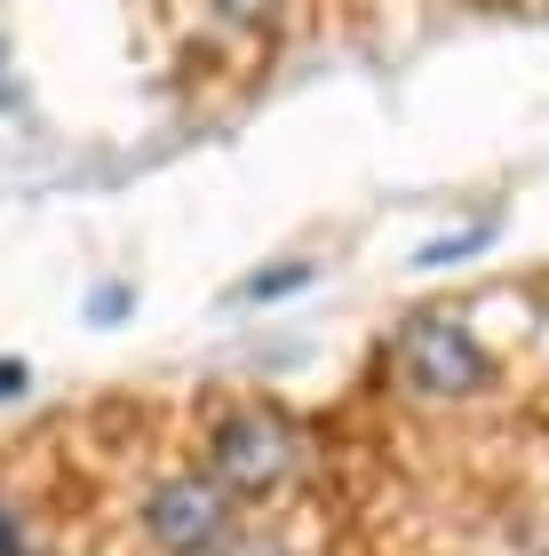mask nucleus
Here are the masks:
<instances>
[{
  "label": "nucleus",
  "instance_id": "obj_1",
  "mask_svg": "<svg viewBox=\"0 0 549 556\" xmlns=\"http://www.w3.org/2000/svg\"><path fill=\"white\" fill-rule=\"evenodd\" d=\"M199 469L255 517V509H279V501L303 485L311 445H303V429H295V414L263 406V397H239V406H215L208 429H199Z\"/></svg>",
  "mask_w": 549,
  "mask_h": 556
},
{
  "label": "nucleus",
  "instance_id": "obj_3",
  "mask_svg": "<svg viewBox=\"0 0 549 556\" xmlns=\"http://www.w3.org/2000/svg\"><path fill=\"white\" fill-rule=\"evenodd\" d=\"M136 525H144V541H152V556H223L239 541L247 509L191 462V469H160L152 485L136 493Z\"/></svg>",
  "mask_w": 549,
  "mask_h": 556
},
{
  "label": "nucleus",
  "instance_id": "obj_9",
  "mask_svg": "<svg viewBox=\"0 0 549 556\" xmlns=\"http://www.w3.org/2000/svg\"><path fill=\"white\" fill-rule=\"evenodd\" d=\"M16 390H24V366H16V358H0V397H16Z\"/></svg>",
  "mask_w": 549,
  "mask_h": 556
},
{
  "label": "nucleus",
  "instance_id": "obj_4",
  "mask_svg": "<svg viewBox=\"0 0 549 556\" xmlns=\"http://www.w3.org/2000/svg\"><path fill=\"white\" fill-rule=\"evenodd\" d=\"M295 287H311V263H303V255H287V263H263V270L239 287V302H279V294H295Z\"/></svg>",
  "mask_w": 549,
  "mask_h": 556
},
{
  "label": "nucleus",
  "instance_id": "obj_8",
  "mask_svg": "<svg viewBox=\"0 0 549 556\" xmlns=\"http://www.w3.org/2000/svg\"><path fill=\"white\" fill-rule=\"evenodd\" d=\"M223 556H295V548H287L279 533H263V525H255V517H247V525H239V541H232V548H223Z\"/></svg>",
  "mask_w": 549,
  "mask_h": 556
},
{
  "label": "nucleus",
  "instance_id": "obj_2",
  "mask_svg": "<svg viewBox=\"0 0 549 556\" xmlns=\"http://www.w3.org/2000/svg\"><path fill=\"white\" fill-rule=\"evenodd\" d=\"M390 374L422 406H470V397H486L502 382V358H494L454 311H414L390 334Z\"/></svg>",
  "mask_w": 549,
  "mask_h": 556
},
{
  "label": "nucleus",
  "instance_id": "obj_7",
  "mask_svg": "<svg viewBox=\"0 0 549 556\" xmlns=\"http://www.w3.org/2000/svg\"><path fill=\"white\" fill-rule=\"evenodd\" d=\"M279 9H287V0H215V16H232L239 33H255V24H271Z\"/></svg>",
  "mask_w": 549,
  "mask_h": 556
},
{
  "label": "nucleus",
  "instance_id": "obj_10",
  "mask_svg": "<svg viewBox=\"0 0 549 556\" xmlns=\"http://www.w3.org/2000/svg\"><path fill=\"white\" fill-rule=\"evenodd\" d=\"M0 104H9V72H0Z\"/></svg>",
  "mask_w": 549,
  "mask_h": 556
},
{
  "label": "nucleus",
  "instance_id": "obj_6",
  "mask_svg": "<svg viewBox=\"0 0 549 556\" xmlns=\"http://www.w3.org/2000/svg\"><path fill=\"white\" fill-rule=\"evenodd\" d=\"M0 556H40V541L24 533V517H16V501H9V485H0Z\"/></svg>",
  "mask_w": 549,
  "mask_h": 556
},
{
  "label": "nucleus",
  "instance_id": "obj_5",
  "mask_svg": "<svg viewBox=\"0 0 549 556\" xmlns=\"http://www.w3.org/2000/svg\"><path fill=\"white\" fill-rule=\"evenodd\" d=\"M494 231H486V223H470V231H454V239H438V247H422V270H438V263H462V255H478V247H486Z\"/></svg>",
  "mask_w": 549,
  "mask_h": 556
}]
</instances>
